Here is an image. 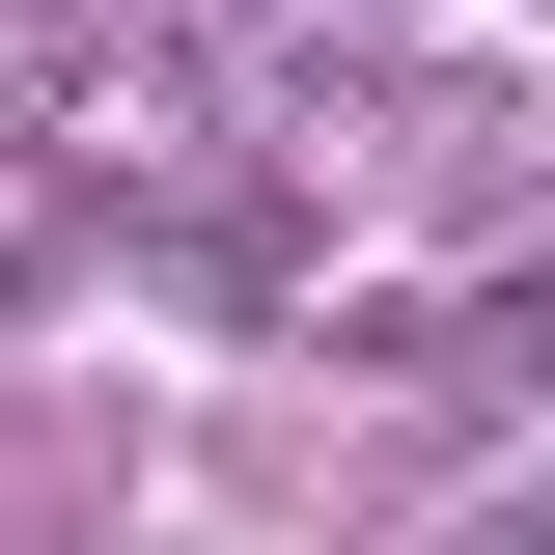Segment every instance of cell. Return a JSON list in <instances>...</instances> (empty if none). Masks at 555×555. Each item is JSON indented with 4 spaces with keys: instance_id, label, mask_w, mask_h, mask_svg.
I'll return each instance as SVG.
<instances>
[{
    "instance_id": "cell-1",
    "label": "cell",
    "mask_w": 555,
    "mask_h": 555,
    "mask_svg": "<svg viewBox=\"0 0 555 555\" xmlns=\"http://www.w3.org/2000/svg\"><path fill=\"white\" fill-rule=\"evenodd\" d=\"M500 528H555V444H528V473H500Z\"/></svg>"
}]
</instances>
